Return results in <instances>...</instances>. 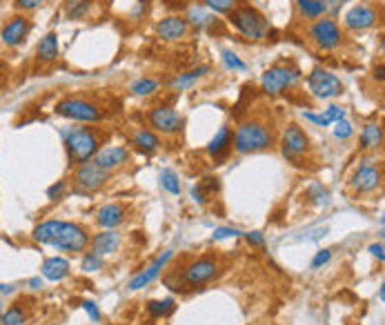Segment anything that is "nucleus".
Returning a JSON list of instances; mask_svg holds the SVG:
<instances>
[{"label": "nucleus", "instance_id": "nucleus-1", "mask_svg": "<svg viewBox=\"0 0 385 325\" xmlns=\"http://www.w3.org/2000/svg\"><path fill=\"white\" fill-rule=\"evenodd\" d=\"M32 238L41 245H50L63 252H85L89 247L91 236L80 223L60 221V218H52V221H43L34 227Z\"/></svg>", "mask_w": 385, "mask_h": 325}, {"label": "nucleus", "instance_id": "nucleus-2", "mask_svg": "<svg viewBox=\"0 0 385 325\" xmlns=\"http://www.w3.org/2000/svg\"><path fill=\"white\" fill-rule=\"evenodd\" d=\"M274 145V129H272L265 120L252 118L243 120L234 132V149L239 154H254V151L270 149Z\"/></svg>", "mask_w": 385, "mask_h": 325}, {"label": "nucleus", "instance_id": "nucleus-3", "mask_svg": "<svg viewBox=\"0 0 385 325\" xmlns=\"http://www.w3.org/2000/svg\"><path fill=\"white\" fill-rule=\"evenodd\" d=\"M63 140H65V151H67V160L72 167L91 160L94 154H96L102 145L100 134L94 127H74L69 132H63Z\"/></svg>", "mask_w": 385, "mask_h": 325}, {"label": "nucleus", "instance_id": "nucleus-4", "mask_svg": "<svg viewBox=\"0 0 385 325\" xmlns=\"http://www.w3.org/2000/svg\"><path fill=\"white\" fill-rule=\"evenodd\" d=\"M228 21L236 32H241L250 41H261L267 32V21L256 7L252 5H241L234 7L228 14Z\"/></svg>", "mask_w": 385, "mask_h": 325}, {"label": "nucleus", "instance_id": "nucleus-5", "mask_svg": "<svg viewBox=\"0 0 385 325\" xmlns=\"http://www.w3.org/2000/svg\"><path fill=\"white\" fill-rule=\"evenodd\" d=\"M54 112L63 118L78 120V123H98V120H102V112H100L98 105H94L87 98H78V96L60 98L54 105Z\"/></svg>", "mask_w": 385, "mask_h": 325}, {"label": "nucleus", "instance_id": "nucleus-6", "mask_svg": "<svg viewBox=\"0 0 385 325\" xmlns=\"http://www.w3.org/2000/svg\"><path fill=\"white\" fill-rule=\"evenodd\" d=\"M300 78V70L294 65H274L263 74L261 87L267 96H278L287 90H292Z\"/></svg>", "mask_w": 385, "mask_h": 325}, {"label": "nucleus", "instance_id": "nucleus-7", "mask_svg": "<svg viewBox=\"0 0 385 325\" xmlns=\"http://www.w3.org/2000/svg\"><path fill=\"white\" fill-rule=\"evenodd\" d=\"M307 36H309V41L323 52H332L336 47H341L343 43V30L334 18H318V21L309 25Z\"/></svg>", "mask_w": 385, "mask_h": 325}, {"label": "nucleus", "instance_id": "nucleus-8", "mask_svg": "<svg viewBox=\"0 0 385 325\" xmlns=\"http://www.w3.org/2000/svg\"><path fill=\"white\" fill-rule=\"evenodd\" d=\"M216 276H219V261L214 256H201V259H194L183 267L181 279L187 288H201Z\"/></svg>", "mask_w": 385, "mask_h": 325}, {"label": "nucleus", "instance_id": "nucleus-9", "mask_svg": "<svg viewBox=\"0 0 385 325\" xmlns=\"http://www.w3.org/2000/svg\"><path fill=\"white\" fill-rule=\"evenodd\" d=\"M307 90L312 92L316 98H323V101L339 98V96H343V92H345L341 78H336L332 72L321 70V67H316V70L309 72Z\"/></svg>", "mask_w": 385, "mask_h": 325}, {"label": "nucleus", "instance_id": "nucleus-10", "mask_svg": "<svg viewBox=\"0 0 385 325\" xmlns=\"http://www.w3.org/2000/svg\"><path fill=\"white\" fill-rule=\"evenodd\" d=\"M72 180L78 189H85V192H98V189H102L111 180V171L98 167L94 160H87V162H82V165H76Z\"/></svg>", "mask_w": 385, "mask_h": 325}, {"label": "nucleus", "instance_id": "nucleus-11", "mask_svg": "<svg viewBox=\"0 0 385 325\" xmlns=\"http://www.w3.org/2000/svg\"><path fill=\"white\" fill-rule=\"evenodd\" d=\"M381 183H383V171L381 165H377L374 160H363L350 178V187L356 194L377 192V189H381Z\"/></svg>", "mask_w": 385, "mask_h": 325}, {"label": "nucleus", "instance_id": "nucleus-12", "mask_svg": "<svg viewBox=\"0 0 385 325\" xmlns=\"http://www.w3.org/2000/svg\"><path fill=\"white\" fill-rule=\"evenodd\" d=\"M280 147H283V156L289 162L300 165V158L309 154V136L292 123V125L285 127L283 136H280Z\"/></svg>", "mask_w": 385, "mask_h": 325}, {"label": "nucleus", "instance_id": "nucleus-13", "mask_svg": "<svg viewBox=\"0 0 385 325\" xmlns=\"http://www.w3.org/2000/svg\"><path fill=\"white\" fill-rule=\"evenodd\" d=\"M30 32H32V21L27 18V14H14L0 27V43L9 47V50H14V47H21L27 41Z\"/></svg>", "mask_w": 385, "mask_h": 325}, {"label": "nucleus", "instance_id": "nucleus-14", "mask_svg": "<svg viewBox=\"0 0 385 325\" xmlns=\"http://www.w3.org/2000/svg\"><path fill=\"white\" fill-rule=\"evenodd\" d=\"M183 118L178 116V112L170 105H158L152 112H149V125H152L156 132L165 134V136H174L183 129Z\"/></svg>", "mask_w": 385, "mask_h": 325}, {"label": "nucleus", "instance_id": "nucleus-15", "mask_svg": "<svg viewBox=\"0 0 385 325\" xmlns=\"http://www.w3.org/2000/svg\"><path fill=\"white\" fill-rule=\"evenodd\" d=\"M379 18L381 14L377 7L361 3V5H354L350 12L345 14L343 23L347 30H352V32H365V30H372V27L379 23Z\"/></svg>", "mask_w": 385, "mask_h": 325}, {"label": "nucleus", "instance_id": "nucleus-16", "mask_svg": "<svg viewBox=\"0 0 385 325\" xmlns=\"http://www.w3.org/2000/svg\"><path fill=\"white\" fill-rule=\"evenodd\" d=\"M91 160L96 162L98 167H102V169L116 171V169L125 167L129 162V151L123 145H111V147L107 145V147H100L96 154H94Z\"/></svg>", "mask_w": 385, "mask_h": 325}, {"label": "nucleus", "instance_id": "nucleus-17", "mask_svg": "<svg viewBox=\"0 0 385 325\" xmlns=\"http://www.w3.org/2000/svg\"><path fill=\"white\" fill-rule=\"evenodd\" d=\"M232 145H234V132H232V127L223 125L219 132H216V136L208 143V154L214 156L216 165H223V160L230 156Z\"/></svg>", "mask_w": 385, "mask_h": 325}, {"label": "nucleus", "instance_id": "nucleus-18", "mask_svg": "<svg viewBox=\"0 0 385 325\" xmlns=\"http://www.w3.org/2000/svg\"><path fill=\"white\" fill-rule=\"evenodd\" d=\"M172 256H174V252H165L163 256H158V259H156L152 265H149L145 272H140L138 276H134V279L129 281L127 288L136 292V290H143V288H147V285H152V283L158 279V276H161V272H163L165 267H167V263L172 261Z\"/></svg>", "mask_w": 385, "mask_h": 325}, {"label": "nucleus", "instance_id": "nucleus-19", "mask_svg": "<svg viewBox=\"0 0 385 325\" xmlns=\"http://www.w3.org/2000/svg\"><path fill=\"white\" fill-rule=\"evenodd\" d=\"M190 32V23H187V18L181 16H170V18H163V21H158L156 25V34L163 38V41H183Z\"/></svg>", "mask_w": 385, "mask_h": 325}, {"label": "nucleus", "instance_id": "nucleus-20", "mask_svg": "<svg viewBox=\"0 0 385 325\" xmlns=\"http://www.w3.org/2000/svg\"><path fill=\"white\" fill-rule=\"evenodd\" d=\"M127 218V207L123 203H107L105 207L98 209L96 223L105 229H114L118 225H123Z\"/></svg>", "mask_w": 385, "mask_h": 325}, {"label": "nucleus", "instance_id": "nucleus-21", "mask_svg": "<svg viewBox=\"0 0 385 325\" xmlns=\"http://www.w3.org/2000/svg\"><path fill=\"white\" fill-rule=\"evenodd\" d=\"M69 272H72V265L67 259H63V256H50V259L43 261V267H41L43 279L54 281V283L67 279Z\"/></svg>", "mask_w": 385, "mask_h": 325}, {"label": "nucleus", "instance_id": "nucleus-22", "mask_svg": "<svg viewBox=\"0 0 385 325\" xmlns=\"http://www.w3.org/2000/svg\"><path fill=\"white\" fill-rule=\"evenodd\" d=\"M120 241H123V236H120V232H116V229H105V232H100L91 238V250L100 254V256H109L111 252L118 250Z\"/></svg>", "mask_w": 385, "mask_h": 325}, {"label": "nucleus", "instance_id": "nucleus-23", "mask_svg": "<svg viewBox=\"0 0 385 325\" xmlns=\"http://www.w3.org/2000/svg\"><path fill=\"white\" fill-rule=\"evenodd\" d=\"M56 59H58V36L50 32L41 38L38 45H36V61L41 65H52Z\"/></svg>", "mask_w": 385, "mask_h": 325}, {"label": "nucleus", "instance_id": "nucleus-24", "mask_svg": "<svg viewBox=\"0 0 385 325\" xmlns=\"http://www.w3.org/2000/svg\"><path fill=\"white\" fill-rule=\"evenodd\" d=\"M131 145H134L140 154H154V151H158V147H161V138L156 136V134L152 129H136L134 136H131Z\"/></svg>", "mask_w": 385, "mask_h": 325}, {"label": "nucleus", "instance_id": "nucleus-25", "mask_svg": "<svg viewBox=\"0 0 385 325\" xmlns=\"http://www.w3.org/2000/svg\"><path fill=\"white\" fill-rule=\"evenodd\" d=\"M383 143V127L381 123H365L361 129V147L363 149H379Z\"/></svg>", "mask_w": 385, "mask_h": 325}, {"label": "nucleus", "instance_id": "nucleus-26", "mask_svg": "<svg viewBox=\"0 0 385 325\" xmlns=\"http://www.w3.org/2000/svg\"><path fill=\"white\" fill-rule=\"evenodd\" d=\"M208 72H210V67L208 65H201V67H196V70H190V72H185V74H178L176 78L170 83V87L176 90V92H183V90H187L190 85H194L196 81L201 78V76H205Z\"/></svg>", "mask_w": 385, "mask_h": 325}, {"label": "nucleus", "instance_id": "nucleus-27", "mask_svg": "<svg viewBox=\"0 0 385 325\" xmlns=\"http://www.w3.org/2000/svg\"><path fill=\"white\" fill-rule=\"evenodd\" d=\"M298 14L307 18V21H318L323 18L325 12V0H298Z\"/></svg>", "mask_w": 385, "mask_h": 325}, {"label": "nucleus", "instance_id": "nucleus-28", "mask_svg": "<svg viewBox=\"0 0 385 325\" xmlns=\"http://www.w3.org/2000/svg\"><path fill=\"white\" fill-rule=\"evenodd\" d=\"M91 9V0H69L67 9H65V16H67V21H80V18H85Z\"/></svg>", "mask_w": 385, "mask_h": 325}, {"label": "nucleus", "instance_id": "nucleus-29", "mask_svg": "<svg viewBox=\"0 0 385 325\" xmlns=\"http://www.w3.org/2000/svg\"><path fill=\"white\" fill-rule=\"evenodd\" d=\"M176 310V303L174 299H163V301H149L147 303V312L152 314L154 319H161V317H170V314Z\"/></svg>", "mask_w": 385, "mask_h": 325}, {"label": "nucleus", "instance_id": "nucleus-30", "mask_svg": "<svg viewBox=\"0 0 385 325\" xmlns=\"http://www.w3.org/2000/svg\"><path fill=\"white\" fill-rule=\"evenodd\" d=\"M27 321V312L21 305H12V308H7L3 312V317H0V325H23Z\"/></svg>", "mask_w": 385, "mask_h": 325}, {"label": "nucleus", "instance_id": "nucleus-31", "mask_svg": "<svg viewBox=\"0 0 385 325\" xmlns=\"http://www.w3.org/2000/svg\"><path fill=\"white\" fill-rule=\"evenodd\" d=\"M161 185H163L165 192H170L174 196L181 194V180H178L174 169H163L161 171Z\"/></svg>", "mask_w": 385, "mask_h": 325}, {"label": "nucleus", "instance_id": "nucleus-32", "mask_svg": "<svg viewBox=\"0 0 385 325\" xmlns=\"http://www.w3.org/2000/svg\"><path fill=\"white\" fill-rule=\"evenodd\" d=\"M102 265H105V259H102L100 254H96V252H87L85 256H82V263H80V267H82V272H98V270H102Z\"/></svg>", "mask_w": 385, "mask_h": 325}, {"label": "nucleus", "instance_id": "nucleus-33", "mask_svg": "<svg viewBox=\"0 0 385 325\" xmlns=\"http://www.w3.org/2000/svg\"><path fill=\"white\" fill-rule=\"evenodd\" d=\"M158 90V81L154 78H140L131 85V94H136V96H149V94H154Z\"/></svg>", "mask_w": 385, "mask_h": 325}, {"label": "nucleus", "instance_id": "nucleus-34", "mask_svg": "<svg viewBox=\"0 0 385 325\" xmlns=\"http://www.w3.org/2000/svg\"><path fill=\"white\" fill-rule=\"evenodd\" d=\"M201 3L216 14H230L236 7V0H201Z\"/></svg>", "mask_w": 385, "mask_h": 325}, {"label": "nucleus", "instance_id": "nucleus-35", "mask_svg": "<svg viewBox=\"0 0 385 325\" xmlns=\"http://www.w3.org/2000/svg\"><path fill=\"white\" fill-rule=\"evenodd\" d=\"M47 0H14V9L18 14H30L36 12V9H41Z\"/></svg>", "mask_w": 385, "mask_h": 325}, {"label": "nucleus", "instance_id": "nucleus-36", "mask_svg": "<svg viewBox=\"0 0 385 325\" xmlns=\"http://www.w3.org/2000/svg\"><path fill=\"white\" fill-rule=\"evenodd\" d=\"M223 63H225V67H228V70H236V72H245V63H243L241 59L234 52H230V50H225L223 52Z\"/></svg>", "mask_w": 385, "mask_h": 325}, {"label": "nucleus", "instance_id": "nucleus-37", "mask_svg": "<svg viewBox=\"0 0 385 325\" xmlns=\"http://www.w3.org/2000/svg\"><path fill=\"white\" fill-rule=\"evenodd\" d=\"M334 138H339V140H347L354 134V127H352V123L350 120H339V123H334Z\"/></svg>", "mask_w": 385, "mask_h": 325}, {"label": "nucleus", "instance_id": "nucleus-38", "mask_svg": "<svg viewBox=\"0 0 385 325\" xmlns=\"http://www.w3.org/2000/svg\"><path fill=\"white\" fill-rule=\"evenodd\" d=\"M330 259H332V250H318L312 259V270H321L323 265L330 263Z\"/></svg>", "mask_w": 385, "mask_h": 325}, {"label": "nucleus", "instance_id": "nucleus-39", "mask_svg": "<svg viewBox=\"0 0 385 325\" xmlns=\"http://www.w3.org/2000/svg\"><path fill=\"white\" fill-rule=\"evenodd\" d=\"M307 196L312 198L314 203H318V205H321V203H327V192H325V189H323L321 185H316V183L307 189Z\"/></svg>", "mask_w": 385, "mask_h": 325}, {"label": "nucleus", "instance_id": "nucleus-40", "mask_svg": "<svg viewBox=\"0 0 385 325\" xmlns=\"http://www.w3.org/2000/svg\"><path fill=\"white\" fill-rule=\"evenodd\" d=\"M323 114L327 116V120L332 123V125H334V123H339V120H343V118H345V109H343V107H339V105H332V107H327Z\"/></svg>", "mask_w": 385, "mask_h": 325}, {"label": "nucleus", "instance_id": "nucleus-41", "mask_svg": "<svg viewBox=\"0 0 385 325\" xmlns=\"http://www.w3.org/2000/svg\"><path fill=\"white\" fill-rule=\"evenodd\" d=\"M65 189H67V180H58V183L47 189V198H50V200H58L65 194Z\"/></svg>", "mask_w": 385, "mask_h": 325}, {"label": "nucleus", "instance_id": "nucleus-42", "mask_svg": "<svg viewBox=\"0 0 385 325\" xmlns=\"http://www.w3.org/2000/svg\"><path fill=\"white\" fill-rule=\"evenodd\" d=\"M241 234L243 232H239V229H234V227H219L214 232V241H223V238H236Z\"/></svg>", "mask_w": 385, "mask_h": 325}, {"label": "nucleus", "instance_id": "nucleus-43", "mask_svg": "<svg viewBox=\"0 0 385 325\" xmlns=\"http://www.w3.org/2000/svg\"><path fill=\"white\" fill-rule=\"evenodd\" d=\"M212 21V18L210 16H205L203 12H201V9H192V14H190V21H187V23H192V25H208Z\"/></svg>", "mask_w": 385, "mask_h": 325}, {"label": "nucleus", "instance_id": "nucleus-44", "mask_svg": "<svg viewBox=\"0 0 385 325\" xmlns=\"http://www.w3.org/2000/svg\"><path fill=\"white\" fill-rule=\"evenodd\" d=\"M82 308H85V312L89 314V319H91L94 323L100 321V310H98V305L94 303V301H82Z\"/></svg>", "mask_w": 385, "mask_h": 325}, {"label": "nucleus", "instance_id": "nucleus-45", "mask_svg": "<svg viewBox=\"0 0 385 325\" xmlns=\"http://www.w3.org/2000/svg\"><path fill=\"white\" fill-rule=\"evenodd\" d=\"M199 187L205 192V196H208V194H216V192H219V178H205Z\"/></svg>", "mask_w": 385, "mask_h": 325}, {"label": "nucleus", "instance_id": "nucleus-46", "mask_svg": "<svg viewBox=\"0 0 385 325\" xmlns=\"http://www.w3.org/2000/svg\"><path fill=\"white\" fill-rule=\"evenodd\" d=\"M245 236V241L250 245H254V247H265V236H263L261 232H248V234H243Z\"/></svg>", "mask_w": 385, "mask_h": 325}, {"label": "nucleus", "instance_id": "nucleus-47", "mask_svg": "<svg viewBox=\"0 0 385 325\" xmlns=\"http://www.w3.org/2000/svg\"><path fill=\"white\" fill-rule=\"evenodd\" d=\"M305 118H307V120H312V123H316V125H321V127L332 125V123L327 120L325 114H312V112H307V114H305Z\"/></svg>", "mask_w": 385, "mask_h": 325}, {"label": "nucleus", "instance_id": "nucleus-48", "mask_svg": "<svg viewBox=\"0 0 385 325\" xmlns=\"http://www.w3.org/2000/svg\"><path fill=\"white\" fill-rule=\"evenodd\" d=\"M345 5V0H325V12L327 14H336L339 12V7Z\"/></svg>", "mask_w": 385, "mask_h": 325}, {"label": "nucleus", "instance_id": "nucleus-49", "mask_svg": "<svg viewBox=\"0 0 385 325\" xmlns=\"http://www.w3.org/2000/svg\"><path fill=\"white\" fill-rule=\"evenodd\" d=\"M192 198H194L199 205H205V203H208V196H205V192H203V189H201L199 185L192 187Z\"/></svg>", "mask_w": 385, "mask_h": 325}, {"label": "nucleus", "instance_id": "nucleus-50", "mask_svg": "<svg viewBox=\"0 0 385 325\" xmlns=\"http://www.w3.org/2000/svg\"><path fill=\"white\" fill-rule=\"evenodd\" d=\"M370 252H372L374 256H377V259H379L381 263L385 261V254H383V243H381V241H379V243H372V245H370Z\"/></svg>", "mask_w": 385, "mask_h": 325}, {"label": "nucleus", "instance_id": "nucleus-51", "mask_svg": "<svg viewBox=\"0 0 385 325\" xmlns=\"http://www.w3.org/2000/svg\"><path fill=\"white\" fill-rule=\"evenodd\" d=\"M0 292H3V294H14L16 288H14V285H5V283H0Z\"/></svg>", "mask_w": 385, "mask_h": 325}, {"label": "nucleus", "instance_id": "nucleus-52", "mask_svg": "<svg viewBox=\"0 0 385 325\" xmlns=\"http://www.w3.org/2000/svg\"><path fill=\"white\" fill-rule=\"evenodd\" d=\"M32 290H41L43 288V279H30Z\"/></svg>", "mask_w": 385, "mask_h": 325}, {"label": "nucleus", "instance_id": "nucleus-53", "mask_svg": "<svg viewBox=\"0 0 385 325\" xmlns=\"http://www.w3.org/2000/svg\"><path fill=\"white\" fill-rule=\"evenodd\" d=\"M7 74V65H5V61H0V76H5Z\"/></svg>", "mask_w": 385, "mask_h": 325}, {"label": "nucleus", "instance_id": "nucleus-54", "mask_svg": "<svg viewBox=\"0 0 385 325\" xmlns=\"http://www.w3.org/2000/svg\"><path fill=\"white\" fill-rule=\"evenodd\" d=\"M383 288H385V285H381V288H379V299L381 301H385V290Z\"/></svg>", "mask_w": 385, "mask_h": 325}, {"label": "nucleus", "instance_id": "nucleus-55", "mask_svg": "<svg viewBox=\"0 0 385 325\" xmlns=\"http://www.w3.org/2000/svg\"><path fill=\"white\" fill-rule=\"evenodd\" d=\"M0 317H3V303H0Z\"/></svg>", "mask_w": 385, "mask_h": 325}]
</instances>
